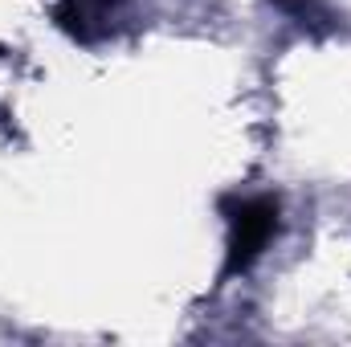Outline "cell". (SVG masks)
I'll return each instance as SVG.
<instances>
[{
	"label": "cell",
	"mask_w": 351,
	"mask_h": 347,
	"mask_svg": "<svg viewBox=\"0 0 351 347\" xmlns=\"http://www.w3.org/2000/svg\"><path fill=\"white\" fill-rule=\"evenodd\" d=\"M221 213L229 221V241H225V270L221 278H233L250 270L258 254L278 233V200L274 196H225Z\"/></svg>",
	"instance_id": "obj_1"
}]
</instances>
